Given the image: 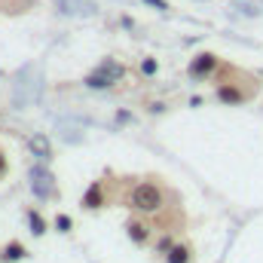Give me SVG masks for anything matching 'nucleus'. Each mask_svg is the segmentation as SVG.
Segmentation results:
<instances>
[{
  "instance_id": "9b49d317",
  "label": "nucleus",
  "mask_w": 263,
  "mask_h": 263,
  "mask_svg": "<svg viewBox=\"0 0 263 263\" xmlns=\"http://www.w3.org/2000/svg\"><path fill=\"white\" fill-rule=\"evenodd\" d=\"M144 3H150V6H159V9H168V3H165V0H144Z\"/></svg>"
},
{
  "instance_id": "423d86ee",
  "label": "nucleus",
  "mask_w": 263,
  "mask_h": 263,
  "mask_svg": "<svg viewBox=\"0 0 263 263\" xmlns=\"http://www.w3.org/2000/svg\"><path fill=\"white\" fill-rule=\"evenodd\" d=\"M220 98H223V101H242L245 95L236 92V89H230V86H223V89H220Z\"/></svg>"
},
{
  "instance_id": "9d476101",
  "label": "nucleus",
  "mask_w": 263,
  "mask_h": 263,
  "mask_svg": "<svg viewBox=\"0 0 263 263\" xmlns=\"http://www.w3.org/2000/svg\"><path fill=\"white\" fill-rule=\"evenodd\" d=\"M141 67H144V73H156V62H153V59H147Z\"/></svg>"
},
{
  "instance_id": "f8f14e48",
  "label": "nucleus",
  "mask_w": 263,
  "mask_h": 263,
  "mask_svg": "<svg viewBox=\"0 0 263 263\" xmlns=\"http://www.w3.org/2000/svg\"><path fill=\"white\" fill-rule=\"evenodd\" d=\"M55 223H59V227H62V230H70V220H67V217H59V220H55Z\"/></svg>"
},
{
  "instance_id": "7ed1b4c3",
  "label": "nucleus",
  "mask_w": 263,
  "mask_h": 263,
  "mask_svg": "<svg viewBox=\"0 0 263 263\" xmlns=\"http://www.w3.org/2000/svg\"><path fill=\"white\" fill-rule=\"evenodd\" d=\"M214 65H217V62H214V55H196V59H193V65H190V73H193V77H199V73H211Z\"/></svg>"
},
{
  "instance_id": "6e6552de",
  "label": "nucleus",
  "mask_w": 263,
  "mask_h": 263,
  "mask_svg": "<svg viewBox=\"0 0 263 263\" xmlns=\"http://www.w3.org/2000/svg\"><path fill=\"white\" fill-rule=\"evenodd\" d=\"M168 263H187V251H184V248H172V257H168Z\"/></svg>"
},
{
  "instance_id": "20e7f679",
  "label": "nucleus",
  "mask_w": 263,
  "mask_h": 263,
  "mask_svg": "<svg viewBox=\"0 0 263 263\" xmlns=\"http://www.w3.org/2000/svg\"><path fill=\"white\" fill-rule=\"evenodd\" d=\"M129 236L135 242H144L147 239V223H141V220H129Z\"/></svg>"
},
{
  "instance_id": "f257e3e1",
  "label": "nucleus",
  "mask_w": 263,
  "mask_h": 263,
  "mask_svg": "<svg viewBox=\"0 0 263 263\" xmlns=\"http://www.w3.org/2000/svg\"><path fill=\"white\" fill-rule=\"evenodd\" d=\"M132 202H135L138 211H156V208L162 205V193H159V187H153V184H141V187H135Z\"/></svg>"
},
{
  "instance_id": "39448f33",
  "label": "nucleus",
  "mask_w": 263,
  "mask_h": 263,
  "mask_svg": "<svg viewBox=\"0 0 263 263\" xmlns=\"http://www.w3.org/2000/svg\"><path fill=\"white\" fill-rule=\"evenodd\" d=\"M31 150H37L40 156H49V141L43 135H37V138H31Z\"/></svg>"
},
{
  "instance_id": "ddd939ff",
  "label": "nucleus",
  "mask_w": 263,
  "mask_h": 263,
  "mask_svg": "<svg viewBox=\"0 0 263 263\" xmlns=\"http://www.w3.org/2000/svg\"><path fill=\"white\" fill-rule=\"evenodd\" d=\"M3 165H6V162H3V156H0V175H3Z\"/></svg>"
},
{
  "instance_id": "1a4fd4ad",
  "label": "nucleus",
  "mask_w": 263,
  "mask_h": 263,
  "mask_svg": "<svg viewBox=\"0 0 263 263\" xmlns=\"http://www.w3.org/2000/svg\"><path fill=\"white\" fill-rule=\"evenodd\" d=\"M31 227H34V233H43V220H40V214H31Z\"/></svg>"
},
{
  "instance_id": "f03ea898",
  "label": "nucleus",
  "mask_w": 263,
  "mask_h": 263,
  "mask_svg": "<svg viewBox=\"0 0 263 263\" xmlns=\"http://www.w3.org/2000/svg\"><path fill=\"white\" fill-rule=\"evenodd\" d=\"M52 187H55V184H52V175H49L46 168H40V165L31 168V190H34L37 196H49Z\"/></svg>"
},
{
  "instance_id": "0eeeda50",
  "label": "nucleus",
  "mask_w": 263,
  "mask_h": 263,
  "mask_svg": "<svg viewBox=\"0 0 263 263\" xmlns=\"http://www.w3.org/2000/svg\"><path fill=\"white\" fill-rule=\"evenodd\" d=\"M22 254H25V251H22V245H9V248L3 251V257H6V260H18Z\"/></svg>"
}]
</instances>
